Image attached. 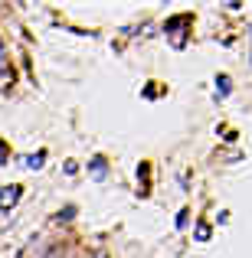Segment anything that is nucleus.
Segmentation results:
<instances>
[{
  "instance_id": "obj_1",
  "label": "nucleus",
  "mask_w": 252,
  "mask_h": 258,
  "mask_svg": "<svg viewBox=\"0 0 252 258\" xmlns=\"http://www.w3.org/2000/svg\"><path fill=\"white\" fill-rule=\"evenodd\" d=\"M20 193H23L20 186H7V189H0V206H13Z\"/></svg>"
},
{
  "instance_id": "obj_2",
  "label": "nucleus",
  "mask_w": 252,
  "mask_h": 258,
  "mask_svg": "<svg viewBox=\"0 0 252 258\" xmlns=\"http://www.w3.org/2000/svg\"><path fill=\"white\" fill-rule=\"evenodd\" d=\"M43 154H36V157H26V167H43Z\"/></svg>"
},
{
  "instance_id": "obj_3",
  "label": "nucleus",
  "mask_w": 252,
  "mask_h": 258,
  "mask_svg": "<svg viewBox=\"0 0 252 258\" xmlns=\"http://www.w3.org/2000/svg\"><path fill=\"white\" fill-rule=\"evenodd\" d=\"M0 69H4V43H0Z\"/></svg>"
},
{
  "instance_id": "obj_4",
  "label": "nucleus",
  "mask_w": 252,
  "mask_h": 258,
  "mask_svg": "<svg viewBox=\"0 0 252 258\" xmlns=\"http://www.w3.org/2000/svg\"><path fill=\"white\" fill-rule=\"evenodd\" d=\"M0 229H4V213H0Z\"/></svg>"
}]
</instances>
